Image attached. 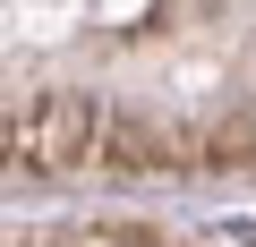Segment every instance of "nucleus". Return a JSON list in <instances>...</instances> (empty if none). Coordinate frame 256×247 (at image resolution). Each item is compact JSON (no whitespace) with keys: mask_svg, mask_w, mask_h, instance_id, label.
I'll return each instance as SVG.
<instances>
[{"mask_svg":"<svg viewBox=\"0 0 256 247\" xmlns=\"http://www.w3.org/2000/svg\"><path fill=\"white\" fill-rule=\"evenodd\" d=\"M102 171H111V179H154V171H188V154L171 145V128L111 119V137H102Z\"/></svg>","mask_w":256,"mask_h":247,"instance_id":"f03ea898","label":"nucleus"},{"mask_svg":"<svg viewBox=\"0 0 256 247\" xmlns=\"http://www.w3.org/2000/svg\"><path fill=\"white\" fill-rule=\"evenodd\" d=\"M102 137H111V111L94 94H43V102H26V179L102 171Z\"/></svg>","mask_w":256,"mask_h":247,"instance_id":"f257e3e1","label":"nucleus"}]
</instances>
